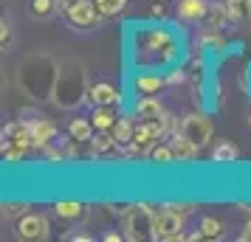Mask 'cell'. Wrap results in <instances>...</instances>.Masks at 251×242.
Instances as JSON below:
<instances>
[{"instance_id":"obj_25","label":"cell","mask_w":251,"mask_h":242,"mask_svg":"<svg viewBox=\"0 0 251 242\" xmlns=\"http://www.w3.org/2000/svg\"><path fill=\"white\" fill-rule=\"evenodd\" d=\"M150 158L155 163H178L175 161V152H172V144H158L150 150Z\"/></svg>"},{"instance_id":"obj_26","label":"cell","mask_w":251,"mask_h":242,"mask_svg":"<svg viewBox=\"0 0 251 242\" xmlns=\"http://www.w3.org/2000/svg\"><path fill=\"white\" fill-rule=\"evenodd\" d=\"M113 147H119V144H116V138H113V132H110V135H107V132H99V135L93 138V150L99 152V155L110 152Z\"/></svg>"},{"instance_id":"obj_9","label":"cell","mask_w":251,"mask_h":242,"mask_svg":"<svg viewBox=\"0 0 251 242\" xmlns=\"http://www.w3.org/2000/svg\"><path fill=\"white\" fill-rule=\"evenodd\" d=\"M88 99H91L93 107H113L122 96L116 90V85H110V82H96V85H91V90H88Z\"/></svg>"},{"instance_id":"obj_21","label":"cell","mask_w":251,"mask_h":242,"mask_svg":"<svg viewBox=\"0 0 251 242\" xmlns=\"http://www.w3.org/2000/svg\"><path fill=\"white\" fill-rule=\"evenodd\" d=\"M226 14L228 23H240L243 17H249V0H226Z\"/></svg>"},{"instance_id":"obj_16","label":"cell","mask_w":251,"mask_h":242,"mask_svg":"<svg viewBox=\"0 0 251 242\" xmlns=\"http://www.w3.org/2000/svg\"><path fill=\"white\" fill-rule=\"evenodd\" d=\"M113 138L119 147H127V144H133V132H136V124L130 121V118H116V124H113Z\"/></svg>"},{"instance_id":"obj_28","label":"cell","mask_w":251,"mask_h":242,"mask_svg":"<svg viewBox=\"0 0 251 242\" xmlns=\"http://www.w3.org/2000/svg\"><path fill=\"white\" fill-rule=\"evenodd\" d=\"M183 79H186V76H183L181 70H172L170 76H167V85H178V82H183Z\"/></svg>"},{"instance_id":"obj_14","label":"cell","mask_w":251,"mask_h":242,"mask_svg":"<svg viewBox=\"0 0 251 242\" xmlns=\"http://www.w3.org/2000/svg\"><path fill=\"white\" fill-rule=\"evenodd\" d=\"M167 85V76L161 73H138L136 76V90L138 93H155Z\"/></svg>"},{"instance_id":"obj_10","label":"cell","mask_w":251,"mask_h":242,"mask_svg":"<svg viewBox=\"0 0 251 242\" xmlns=\"http://www.w3.org/2000/svg\"><path fill=\"white\" fill-rule=\"evenodd\" d=\"M28 127H31V144L34 147H48L57 141V127L48 118H34V121H28Z\"/></svg>"},{"instance_id":"obj_11","label":"cell","mask_w":251,"mask_h":242,"mask_svg":"<svg viewBox=\"0 0 251 242\" xmlns=\"http://www.w3.org/2000/svg\"><path fill=\"white\" fill-rule=\"evenodd\" d=\"M136 115L141 121H161L167 113H164V104H161L152 93H144L136 102Z\"/></svg>"},{"instance_id":"obj_6","label":"cell","mask_w":251,"mask_h":242,"mask_svg":"<svg viewBox=\"0 0 251 242\" xmlns=\"http://www.w3.org/2000/svg\"><path fill=\"white\" fill-rule=\"evenodd\" d=\"M48 217L46 214H37V211H25L20 222H17V237L20 240H28V242H37V240H48Z\"/></svg>"},{"instance_id":"obj_1","label":"cell","mask_w":251,"mask_h":242,"mask_svg":"<svg viewBox=\"0 0 251 242\" xmlns=\"http://www.w3.org/2000/svg\"><path fill=\"white\" fill-rule=\"evenodd\" d=\"M88 79H85V70H82L79 62H71L65 65V70L57 73V85H54V93L51 99L57 107H76L82 104V99L88 96Z\"/></svg>"},{"instance_id":"obj_18","label":"cell","mask_w":251,"mask_h":242,"mask_svg":"<svg viewBox=\"0 0 251 242\" xmlns=\"http://www.w3.org/2000/svg\"><path fill=\"white\" fill-rule=\"evenodd\" d=\"M93 121H88V118H71L68 124V132L74 141H93Z\"/></svg>"},{"instance_id":"obj_22","label":"cell","mask_w":251,"mask_h":242,"mask_svg":"<svg viewBox=\"0 0 251 242\" xmlns=\"http://www.w3.org/2000/svg\"><path fill=\"white\" fill-rule=\"evenodd\" d=\"M57 9H59L57 0H31V17H37V20H46V17H51Z\"/></svg>"},{"instance_id":"obj_12","label":"cell","mask_w":251,"mask_h":242,"mask_svg":"<svg viewBox=\"0 0 251 242\" xmlns=\"http://www.w3.org/2000/svg\"><path fill=\"white\" fill-rule=\"evenodd\" d=\"M178 17L181 20H189V23H195V20H203L206 14H209V0H178Z\"/></svg>"},{"instance_id":"obj_13","label":"cell","mask_w":251,"mask_h":242,"mask_svg":"<svg viewBox=\"0 0 251 242\" xmlns=\"http://www.w3.org/2000/svg\"><path fill=\"white\" fill-rule=\"evenodd\" d=\"M172 152H175V161H195V155H198V147H195L192 141H186L181 135V132H178V135H172Z\"/></svg>"},{"instance_id":"obj_31","label":"cell","mask_w":251,"mask_h":242,"mask_svg":"<svg viewBox=\"0 0 251 242\" xmlns=\"http://www.w3.org/2000/svg\"><path fill=\"white\" fill-rule=\"evenodd\" d=\"M104 240H107V242H119V240H122V234H104Z\"/></svg>"},{"instance_id":"obj_27","label":"cell","mask_w":251,"mask_h":242,"mask_svg":"<svg viewBox=\"0 0 251 242\" xmlns=\"http://www.w3.org/2000/svg\"><path fill=\"white\" fill-rule=\"evenodd\" d=\"M25 208L28 206H23V203H6L3 211H6V217H14V214H25Z\"/></svg>"},{"instance_id":"obj_30","label":"cell","mask_w":251,"mask_h":242,"mask_svg":"<svg viewBox=\"0 0 251 242\" xmlns=\"http://www.w3.org/2000/svg\"><path fill=\"white\" fill-rule=\"evenodd\" d=\"M74 3H76V0H57V6L62 9V12H68V9L74 6Z\"/></svg>"},{"instance_id":"obj_15","label":"cell","mask_w":251,"mask_h":242,"mask_svg":"<svg viewBox=\"0 0 251 242\" xmlns=\"http://www.w3.org/2000/svg\"><path fill=\"white\" fill-rule=\"evenodd\" d=\"M91 121H93V127H96V132H110L116 124V113L110 107H93Z\"/></svg>"},{"instance_id":"obj_19","label":"cell","mask_w":251,"mask_h":242,"mask_svg":"<svg viewBox=\"0 0 251 242\" xmlns=\"http://www.w3.org/2000/svg\"><path fill=\"white\" fill-rule=\"evenodd\" d=\"M54 214L59 220H79L85 214V206L76 200H59V203H54Z\"/></svg>"},{"instance_id":"obj_7","label":"cell","mask_w":251,"mask_h":242,"mask_svg":"<svg viewBox=\"0 0 251 242\" xmlns=\"http://www.w3.org/2000/svg\"><path fill=\"white\" fill-rule=\"evenodd\" d=\"M65 17H68V23L74 28H88V25H93L96 17H99L96 0H76L68 12H65Z\"/></svg>"},{"instance_id":"obj_8","label":"cell","mask_w":251,"mask_h":242,"mask_svg":"<svg viewBox=\"0 0 251 242\" xmlns=\"http://www.w3.org/2000/svg\"><path fill=\"white\" fill-rule=\"evenodd\" d=\"M161 135H164L161 121H138L136 132H133V147H136V150H147L150 144L158 141Z\"/></svg>"},{"instance_id":"obj_24","label":"cell","mask_w":251,"mask_h":242,"mask_svg":"<svg viewBox=\"0 0 251 242\" xmlns=\"http://www.w3.org/2000/svg\"><path fill=\"white\" fill-rule=\"evenodd\" d=\"M14 43V25H12V17L9 14H3V20H0V48L3 51H9Z\"/></svg>"},{"instance_id":"obj_20","label":"cell","mask_w":251,"mask_h":242,"mask_svg":"<svg viewBox=\"0 0 251 242\" xmlns=\"http://www.w3.org/2000/svg\"><path fill=\"white\" fill-rule=\"evenodd\" d=\"M198 231H201L203 240H220V237H223V222L217 217H201Z\"/></svg>"},{"instance_id":"obj_17","label":"cell","mask_w":251,"mask_h":242,"mask_svg":"<svg viewBox=\"0 0 251 242\" xmlns=\"http://www.w3.org/2000/svg\"><path fill=\"white\" fill-rule=\"evenodd\" d=\"M237 155H240V150L231 141H217L212 147V161L215 163H231V161H237Z\"/></svg>"},{"instance_id":"obj_3","label":"cell","mask_w":251,"mask_h":242,"mask_svg":"<svg viewBox=\"0 0 251 242\" xmlns=\"http://www.w3.org/2000/svg\"><path fill=\"white\" fill-rule=\"evenodd\" d=\"M183 220L175 208L161 206L158 211H152V240H183Z\"/></svg>"},{"instance_id":"obj_33","label":"cell","mask_w":251,"mask_h":242,"mask_svg":"<svg viewBox=\"0 0 251 242\" xmlns=\"http://www.w3.org/2000/svg\"><path fill=\"white\" fill-rule=\"evenodd\" d=\"M249 17H251V0H249Z\"/></svg>"},{"instance_id":"obj_29","label":"cell","mask_w":251,"mask_h":242,"mask_svg":"<svg viewBox=\"0 0 251 242\" xmlns=\"http://www.w3.org/2000/svg\"><path fill=\"white\" fill-rule=\"evenodd\" d=\"M240 240H243V242H251V220L246 222V228H243V234H240Z\"/></svg>"},{"instance_id":"obj_4","label":"cell","mask_w":251,"mask_h":242,"mask_svg":"<svg viewBox=\"0 0 251 242\" xmlns=\"http://www.w3.org/2000/svg\"><path fill=\"white\" fill-rule=\"evenodd\" d=\"M125 237L133 242L152 237V211H150V206L125 208Z\"/></svg>"},{"instance_id":"obj_5","label":"cell","mask_w":251,"mask_h":242,"mask_svg":"<svg viewBox=\"0 0 251 242\" xmlns=\"http://www.w3.org/2000/svg\"><path fill=\"white\" fill-rule=\"evenodd\" d=\"M181 132L186 141H192L195 147L201 150V147H206L209 141H212V132H215V124H212V118L203 113H192L186 115V118H181Z\"/></svg>"},{"instance_id":"obj_23","label":"cell","mask_w":251,"mask_h":242,"mask_svg":"<svg viewBox=\"0 0 251 242\" xmlns=\"http://www.w3.org/2000/svg\"><path fill=\"white\" fill-rule=\"evenodd\" d=\"M96 9L102 17H116L127 9V0H96Z\"/></svg>"},{"instance_id":"obj_2","label":"cell","mask_w":251,"mask_h":242,"mask_svg":"<svg viewBox=\"0 0 251 242\" xmlns=\"http://www.w3.org/2000/svg\"><path fill=\"white\" fill-rule=\"evenodd\" d=\"M0 138H3V158L9 163L23 161L25 155H28V147H34L31 144V127H28V121H12V124H6Z\"/></svg>"},{"instance_id":"obj_32","label":"cell","mask_w":251,"mask_h":242,"mask_svg":"<svg viewBox=\"0 0 251 242\" xmlns=\"http://www.w3.org/2000/svg\"><path fill=\"white\" fill-rule=\"evenodd\" d=\"M240 208H243L246 214H251V203H240Z\"/></svg>"}]
</instances>
